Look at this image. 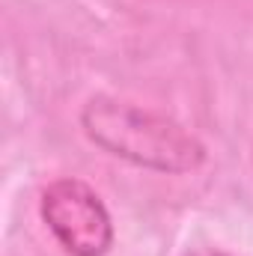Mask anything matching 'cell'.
I'll return each instance as SVG.
<instances>
[{
	"label": "cell",
	"instance_id": "1",
	"mask_svg": "<svg viewBox=\"0 0 253 256\" xmlns=\"http://www.w3.org/2000/svg\"><path fill=\"white\" fill-rule=\"evenodd\" d=\"M80 128L98 149L143 170L194 173L206 164V146L196 134L114 96H92L80 110Z\"/></svg>",
	"mask_w": 253,
	"mask_h": 256
},
{
	"label": "cell",
	"instance_id": "2",
	"mask_svg": "<svg viewBox=\"0 0 253 256\" xmlns=\"http://www.w3.org/2000/svg\"><path fill=\"white\" fill-rule=\"evenodd\" d=\"M39 214L68 256H104L114 248V220L108 206L74 176L57 179L45 188Z\"/></svg>",
	"mask_w": 253,
	"mask_h": 256
},
{
	"label": "cell",
	"instance_id": "3",
	"mask_svg": "<svg viewBox=\"0 0 253 256\" xmlns=\"http://www.w3.org/2000/svg\"><path fill=\"white\" fill-rule=\"evenodd\" d=\"M188 256H232V254L218 250V248H200V250H194V254H188Z\"/></svg>",
	"mask_w": 253,
	"mask_h": 256
}]
</instances>
